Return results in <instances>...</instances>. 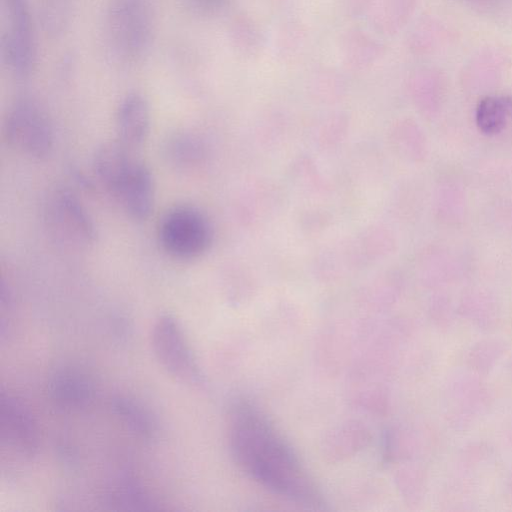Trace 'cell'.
Listing matches in <instances>:
<instances>
[{"mask_svg": "<svg viewBox=\"0 0 512 512\" xmlns=\"http://www.w3.org/2000/svg\"><path fill=\"white\" fill-rule=\"evenodd\" d=\"M162 248L178 259H194L202 255L212 240V229L197 208L179 205L168 210L158 227Z\"/></svg>", "mask_w": 512, "mask_h": 512, "instance_id": "cell-4", "label": "cell"}, {"mask_svg": "<svg viewBox=\"0 0 512 512\" xmlns=\"http://www.w3.org/2000/svg\"><path fill=\"white\" fill-rule=\"evenodd\" d=\"M96 176L134 220L149 218L154 209L155 186L148 166L130 149L117 148L99 162Z\"/></svg>", "mask_w": 512, "mask_h": 512, "instance_id": "cell-2", "label": "cell"}, {"mask_svg": "<svg viewBox=\"0 0 512 512\" xmlns=\"http://www.w3.org/2000/svg\"><path fill=\"white\" fill-rule=\"evenodd\" d=\"M512 116V97L486 96L476 108V124L479 130L487 135L501 132Z\"/></svg>", "mask_w": 512, "mask_h": 512, "instance_id": "cell-11", "label": "cell"}, {"mask_svg": "<svg viewBox=\"0 0 512 512\" xmlns=\"http://www.w3.org/2000/svg\"><path fill=\"white\" fill-rule=\"evenodd\" d=\"M228 442L236 464L265 489L297 504L319 508L322 495L296 451L253 402L231 407Z\"/></svg>", "mask_w": 512, "mask_h": 512, "instance_id": "cell-1", "label": "cell"}, {"mask_svg": "<svg viewBox=\"0 0 512 512\" xmlns=\"http://www.w3.org/2000/svg\"><path fill=\"white\" fill-rule=\"evenodd\" d=\"M469 1L477 2V3H495L500 0H469Z\"/></svg>", "mask_w": 512, "mask_h": 512, "instance_id": "cell-18", "label": "cell"}, {"mask_svg": "<svg viewBox=\"0 0 512 512\" xmlns=\"http://www.w3.org/2000/svg\"><path fill=\"white\" fill-rule=\"evenodd\" d=\"M40 14L45 30L52 35H59L67 26L69 19L68 0H42Z\"/></svg>", "mask_w": 512, "mask_h": 512, "instance_id": "cell-15", "label": "cell"}, {"mask_svg": "<svg viewBox=\"0 0 512 512\" xmlns=\"http://www.w3.org/2000/svg\"><path fill=\"white\" fill-rule=\"evenodd\" d=\"M164 155L169 163L185 169L201 161L203 146L196 135L188 131H179L166 140Z\"/></svg>", "mask_w": 512, "mask_h": 512, "instance_id": "cell-12", "label": "cell"}, {"mask_svg": "<svg viewBox=\"0 0 512 512\" xmlns=\"http://www.w3.org/2000/svg\"><path fill=\"white\" fill-rule=\"evenodd\" d=\"M44 220L49 233L61 244L74 249H86L97 238L93 219L75 195L56 190L47 198Z\"/></svg>", "mask_w": 512, "mask_h": 512, "instance_id": "cell-6", "label": "cell"}, {"mask_svg": "<svg viewBox=\"0 0 512 512\" xmlns=\"http://www.w3.org/2000/svg\"><path fill=\"white\" fill-rule=\"evenodd\" d=\"M4 136L17 152L35 159L47 157L54 143L48 113L31 97L19 98L12 104L4 121Z\"/></svg>", "mask_w": 512, "mask_h": 512, "instance_id": "cell-3", "label": "cell"}, {"mask_svg": "<svg viewBox=\"0 0 512 512\" xmlns=\"http://www.w3.org/2000/svg\"><path fill=\"white\" fill-rule=\"evenodd\" d=\"M108 503L125 509H151L153 501L132 481L115 483L107 493Z\"/></svg>", "mask_w": 512, "mask_h": 512, "instance_id": "cell-14", "label": "cell"}, {"mask_svg": "<svg viewBox=\"0 0 512 512\" xmlns=\"http://www.w3.org/2000/svg\"><path fill=\"white\" fill-rule=\"evenodd\" d=\"M6 16L4 57L11 72L25 79L36 63V44L28 0H3Z\"/></svg>", "mask_w": 512, "mask_h": 512, "instance_id": "cell-7", "label": "cell"}, {"mask_svg": "<svg viewBox=\"0 0 512 512\" xmlns=\"http://www.w3.org/2000/svg\"><path fill=\"white\" fill-rule=\"evenodd\" d=\"M151 12L150 0H110L108 23Z\"/></svg>", "mask_w": 512, "mask_h": 512, "instance_id": "cell-16", "label": "cell"}, {"mask_svg": "<svg viewBox=\"0 0 512 512\" xmlns=\"http://www.w3.org/2000/svg\"><path fill=\"white\" fill-rule=\"evenodd\" d=\"M154 356L172 377L187 385H200L202 373L179 321L171 314L160 315L151 332Z\"/></svg>", "mask_w": 512, "mask_h": 512, "instance_id": "cell-5", "label": "cell"}, {"mask_svg": "<svg viewBox=\"0 0 512 512\" xmlns=\"http://www.w3.org/2000/svg\"><path fill=\"white\" fill-rule=\"evenodd\" d=\"M48 391L58 406L77 408L84 406L91 399L92 385L82 373L65 369L51 377Z\"/></svg>", "mask_w": 512, "mask_h": 512, "instance_id": "cell-10", "label": "cell"}, {"mask_svg": "<svg viewBox=\"0 0 512 512\" xmlns=\"http://www.w3.org/2000/svg\"><path fill=\"white\" fill-rule=\"evenodd\" d=\"M113 407L116 414L131 431L144 438L153 437L156 431L155 419L141 404L120 397L114 401Z\"/></svg>", "mask_w": 512, "mask_h": 512, "instance_id": "cell-13", "label": "cell"}, {"mask_svg": "<svg viewBox=\"0 0 512 512\" xmlns=\"http://www.w3.org/2000/svg\"><path fill=\"white\" fill-rule=\"evenodd\" d=\"M231 0H184L185 5L195 12L211 14L225 8Z\"/></svg>", "mask_w": 512, "mask_h": 512, "instance_id": "cell-17", "label": "cell"}, {"mask_svg": "<svg viewBox=\"0 0 512 512\" xmlns=\"http://www.w3.org/2000/svg\"><path fill=\"white\" fill-rule=\"evenodd\" d=\"M0 438L13 451L32 456L38 448V430L33 415L19 398L0 396Z\"/></svg>", "mask_w": 512, "mask_h": 512, "instance_id": "cell-8", "label": "cell"}, {"mask_svg": "<svg viewBox=\"0 0 512 512\" xmlns=\"http://www.w3.org/2000/svg\"><path fill=\"white\" fill-rule=\"evenodd\" d=\"M150 108L137 92L127 94L119 103L115 125L118 141L133 149L144 143L150 131Z\"/></svg>", "mask_w": 512, "mask_h": 512, "instance_id": "cell-9", "label": "cell"}]
</instances>
